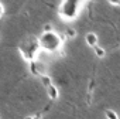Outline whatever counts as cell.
Masks as SVG:
<instances>
[{
	"mask_svg": "<svg viewBox=\"0 0 120 119\" xmlns=\"http://www.w3.org/2000/svg\"><path fill=\"white\" fill-rule=\"evenodd\" d=\"M85 2L86 0H62L61 4H59V9H58L59 17L65 21L75 20L79 16Z\"/></svg>",
	"mask_w": 120,
	"mask_h": 119,
	"instance_id": "6da1fadb",
	"label": "cell"
},
{
	"mask_svg": "<svg viewBox=\"0 0 120 119\" xmlns=\"http://www.w3.org/2000/svg\"><path fill=\"white\" fill-rule=\"evenodd\" d=\"M64 41H62V37L59 36L58 33L55 31H49V33H42L40 37H38V45L41 50L47 51V52H55V51H59L62 47Z\"/></svg>",
	"mask_w": 120,
	"mask_h": 119,
	"instance_id": "7a4b0ae2",
	"label": "cell"
},
{
	"mask_svg": "<svg viewBox=\"0 0 120 119\" xmlns=\"http://www.w3.org/2000/svg\"><path fill=\"white\" fill-rule=\"evenodd\" d=\"M23 58L28 63H34V60L37 57V52L40 50V45H38V40L35 38H30L27 41H24L20 47H19Z\"/></svg>",
	"mask_w": 120,
	"mask_h": 119,
	"instance_id": "3957f363",
	"label": "cell"
},
{
	"mask_svg": "<svg viewBox=\"0 0 120 119\" xmlns=\"http://www.w3.org/2000/svg\"><path fill=\"white\" fill-rule=\"evenodd\" d=\"M85 41H86V44L89 45V47H95V45H98V41H99V38H98V34H95V33H88L86 36H85Z\"/></svg>",
	"mask_w": 120,
	"mask_h": 119,
	"instance_id": "277c9868",
	"label": "cell"
},
{
	"mask_svg": "<svg viewBox=\"0 0 120 119\" xmlns=\"http://www.w3.org/2000/svg\"><path fill=\"white\" fill-rule=\"evenodd\" d=\"M47 94H48L49 99H52V101L58 99V96H59V91H58V88H56L54 84H52V85H49V87L47 88Z\"/></svg>",
	"mask_w": 120,
	"mask_h": 119,
	"instance_id": "5b68a950",
	"label": "cell"
},
{
	"mask_svg": "<svg viewBox=\"0 0 120 119\" xmlns=\"http://www.w3.org/2000/svg\"><path fill=\"white\" fill-rule=\"evenodd\" d=\"M93 51H95V55L99 57V58H105V57H106V51H105V48L100 47V45H95V47H93Z\"/></svg>",
	"mask_w": 120,
	"mask_h": 119,
	"instance_id": "8992f818",
	"label": "cell"
},
{
	"mask_svg": "<svg viewBox=\"0 0 120 119\" xmlns=\"http://www.w3.org/2000/svg\"><path fill=\"white\" fill-rule=\"evenodd\" d=\"M40 79H41V84H42L45 88H48L49 85H52V79L49 78V75L42 74V75H40Z\"/></svg>",
	"mask_w": 120,
	"mask_h": 119,
	"instance_id": "52a82bcc",
	"label": "cell"
},
{
	"mask_svg": "<svg viewBox=\"0 0 120 119\" xmlns=\"http://www.w3.org/2000/svg\"><path fill=\"white\" fill-rule=\"evenodd\" d=\"M105 116H106V119H120L117 112H114L113 109H106L105 111Z\"/></svg>",
	"mask_w": 120,
	"mask_h": 119,
	"instance_id": "ba28073f",
	"label": "cell"
},
{
	"mask_svg": "<svg viewBox=\"0 0 120 119\" xmlns=\"http://www.w3.org/2000/svg\"><path fill=\"white\" fill-rule=\"evenodd\" d=\"M67 37L68 38H75L76 37V30L75 28H67Z\"/></svg>",
	"mask_w": 120,
	"mask_h": 119,
	"instance_id": "9c48e42d",
	"label": "cell"
},
{
	"mask_svg": "<svg viewBox=\"0 0 120 119\" xmlns=\"http://www.w3.org/2000/svg\"><path fill=\"white\" fill-rule=\"evenodd\" d=\"M49 31H54L52 30V24L51 23H47L42 26V33H49Z\"/></svg>",
	"mask_w": 120,
	"mask_h": 119,
	"instance_id": "30bf717a",
	"label": "cell"
},
{
	"mask_svg": "<svg viewBox=\"0 0 120 119\" xmlns=\"http://www.w3.org/2000/svg\"><path fill=\"white\" fill-rule=\"evenodd\" d=\"M107 2L113 6H120V0H107Z\"/></svg>",
	"mask_w": 120,
	"mask_h": 119,
	"instance_id": "8fae6325",
	"label": "cell"
},
{
	"mask_svg": "<svg viewBox=\"0 0 120 119\" xmlns=\"http://www.w3.org/2000/svg\"><path fill=\"white\" fill-rule=\"evenodd\" d=\"M3 14H4V6L2 4V2H0V19L3 17Z\"/></svg>",
	"mask_w": 120,
	"mask_h": 119,
	"instance_id": "7c38bea8",
	"label": "cell"
},
{
	"mask_svg": "<svg viewBox=\"0 0 120 119\" xmlns=\"http://www.w3.org/2000/svg\"><path fill=\"white\" fill-rule=\"evenodd\" d=\"M26 119H41V118H40L38 115H35V116H27Z\"/></svg>",
	"mask_w": 120,
	"mask_h": 119,
	"instance_id": "4fadbf2b",
	"label": "cell"
}]
</instances>
